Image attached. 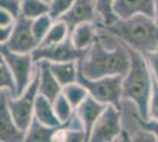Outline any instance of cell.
Listing matches in <instances>:
<instances>
[{"mask_svg":"<svg viewBox=\"0 0 158 142\" xmlns=\"http://www.w3.org/2000/svg\"><path fill=\"white\" fill-rule=\"evenodd\" d=\"M129 46L110 31L98 25V33L92 45L79 59V69L89 78L125 76L130 68Z\"/></svg>","mask_w":158,"mask_h":142,"instance_id":"6da1fadb","label":"cell"},{"mask_svg":"<svg viewBox=\"0 0 158 142\" xmlns=\"http://www.w3.org/2000/svg\"><path fill=\"white\" fill-rule=\"evenodd\" d=\"M103 27L144 56L158 49V24L152 17L137 14L127 19L118 18L111 25Z\"/></svg>","mask_w":158,"mask_h":142,"instance_id":"7a4b0ae2","label":"cell"},{"mask_svg":"<svg viewBox=\"0 0 158 142\" xmlns=\"http://www.w3.org/2000/svg\"><path fill=\"white\" fill-rule=\"evenodd\" d=\"M130 68L123 76V98L135 102L144 120H149V102L152 91V74L144 54L129 46Z\"/></svg>","mask_w":158,"mask_h":142,"instance_id":"3957f363","label":"cell"},{"mask_svg":"<svg viewBox=\"0 0 158 142\" xmlns=\"http://www.w3.org/2000/svg\"><path fill=\"white\" fill-rule=\"evenodd\" d=\"M2 94L6 97L7 105L13 116L14 121L18 127L26 131L30 123L34 116V104L37 96L39 95V69L37 67L35 74L33 76L32 82L25 89V91L19 96H13L10 91L1 89Z\"/></svg>","mask_w":158,"mask_h":142,"instance_id":"277c9868","label":"cell"},{"mask_svg":"<svg viewBox=\"0 0 158 142\" xmlns=\"http://www.w3.org/2000/svg\"><path fill=\"white\" fill-rule=\"evenodd\" d=\"M78 82L86 88L87 93L98 102L120 109L123 100V76H106L100 78H89L79 69Z\"/></svg>","mask_w":158,"mask_h":142,"instance_id":"5b68a950","label":"cell"},{"mask_svg":"<svg viewBox=\"0 0 158 142\" xmlns=\"http://www.w3.org/2000/svg\"><path fill=\"white\" fill-rule=\"evenodd\" d=\"M0 58L6 62L8 68L11 69L17 84V95L19 96L25 91V89L32 82L35 74L37 63L34 62L32 54H20L14 52L6 45L1 44L0 46Z\"/></svg>","mask_w":158,"mask_h":142,"instance_id":"8992f818","label":"cell"},{"mask_svg":"<svg viewBox=\"0 0 158 142\" xmlns=\"http://www.w3.org/2000/svg\"><path fill=\"white\" fill-rule=\"evenodd\" d=\"M119 110L122 118V134L119 135L117 141H157L152 133L143 128V117L135 102L127 98H123Z\"/></svg>","mask_w":158,"mask_h":142,"instance_id":"52a82bcc","label":"cell"},{"mask_svg":"<svg viewBox=\"0 0 158 142\" xmlns=\"http://www.w3.org/2000/svg\"><path fill=\"white\" fill-rule=\"evenodd\" d=\"M122 134L120 110L114 105H106L96 123L93 124L89 141L91 142H112L117 141Z\"/></svg>","mask_w":158,"mask_h":142,"instance_id":"ba28073f","label":"cell"},{"mask_svg":"<svg viewBox=\"0 0 158 142\" xmlns=\"http://www.w3.org/2000/svg\"><path fill=\"white\" fill-rule=\"evenodd\" d=\"M86 51H80L73 45L71 38L69 37L66 41L50 45V46H38L33 50L32 57L34 62L48 61V62H67L79 61L83 58Z\"/></svg>","mask_w":158,"mask_h":142,"instance_id":"9c48e42d","label":"cell"},{"mask_svg":"<svg viewBox=\"0 0 158 142\" xmlns=\"http://www.w3.org/2000/svg\"><path fill=\"white\" fill-rule=\"evenodd\" d=\"M4 45H6L14 52L20 54H31L33 50H35L39 43L33 34L32 20L23 15L17 18L12 36Z\"/></svg>","mask_w":158,"mask_h":142,"instance_id":"30bf717a","label":"cell"},{"mask_svg":"<svg viewBox=\"0 0 158 142\" xmlns=\"http://www.w3.org/2000/svg\"><path fill=\"white\" fill-rule=\"evenodd\" d=\"M59 19L67 24L70 32L81 23L102 24L96 7V0H76L71 8Z\"/></svg>","mask_w":158,"mask_h":142,"instance_id":"8fae6325","label":"cell"},{"mask_svg":"<svg viewBox=\"0 0 158 142\" xmlns=\"http://www.w3.org/2000/svg\"><path fill=\"white\" fill-rule=\"evenodd\" d=\"M0 140L4 142H20L25 140V130L20 129L15 123L2 93H0Z\"/></svg>","mask_w":158,"mask_h":142,"instance_id":"7c38bea8","label":"cell"},{"mask_svg":"<svg viewBox=\"0 0 158 142\" xmlns=\"http://www.w3.org/2000/svg\"><path fill=\"white\" fill-rule=\"evenodd\" d=\"M113 12L119 19H127L137 14L155 15V0H114Z\"/></svg>","mask_w":158,"mask_h":142,"instance_id":"4fadbf2b","label":"cell"},{"mask_svg":"<svg viewBox=\"0 0 158 142\" xmlns=\"http://www.w3.org/2000/svg\"><path fill=\"white\" fill-rule=\"evenodd\" d=\"M37 67L39 69V94L45 96L51 102H54V100L63 93V87L54 77L50 68V62H37Z\"/></svg>","mask_w":158,"mask_h":142,"instance_id":"5bb4252c","label":"cell"},{"mask_svg":"<svg viewBox=\"0 0 158 142\" xmlns=\"http://www.w3.org/2000/svg\"><path fill=\"white\" fill-rule=\"evenodd\" d=\"M105 108L106 104L98 102L90 95L76 108V114L78 115L80 121L84 124V128H85V131L87 134V140H89V136H90L93 124L96 123L97 118L104 111Z\"/></svg>","mask_w":158,"mask_h":142,"instance_id":"9a60e30c","label":"cell"},{"mask_svg":"<svg viewBox=\"0 0 158 142\" xmlns=\"http://www.w3.org/2000/svg\"><path fill=\"white\" fill-rule=\"evenodd\" d=\"M98 33V25L94 23H81L70 32L73 45L80 51H86L92 45Z\"/></svg>","mask_w":158,"mask_h":142,"instance_id":"2e32d148","label":"cell"},{"mask_svg":"<svg viewBox=\"0 0 158 142\" xmlns=\"http://www.w3.org/2000/svg\"><path fill=\"white\" fill-rule=\"evenodd\" d=\"M50 68L63 88L78 82L79 61L50 62Z\"/></svg>","mask_w":158,"mask_h":142,"instance_id":"e0dca14e","label":"cell"},{"mask_svg":"<svg viewBox=\"0 0 158 142\" xmlns=\"http://www.w3.org/2000/svg\"><path fill=\"white\" fill-rule=\"evenodd\" d=\"M34 117H37L41 123L46 124L48 127L58 128L63 126L56 114L53 102L40 94L37 96L35 104H34Z\"/></svg>","mask_w":158,"mask_h":142,"instance_id":"ac0fdd59","label":"cell"},{"mask_svg":"<svg viewBox=\"0 0 158 142\" xmlns=\"http://www.w3.org/2000/svg\"><path fill=\"white\" fill-rule=\"evenodd\" d=\"M59 128V127H58ZM57 128L48 127L33 116L32 121L25 131V140L27 142H52V136Z\"/></svg>","mask_w":158,"mask_h":142,"instance_id":"d6986e66","label":"cell"},{"mask_svg":"<svg viewBox=\"0 0 158 142\" xmlns=\"http://www.w3.org/2000/svg\"><path fill=\"white\" fill-rule=\"evenodd\" d=\"M70 37V28L64 20L57 19L53 21L48 32L44 37V39L40 41L39 46H50L61 41H66Z\"/></svg>","mask_w":158,"mask_h":142,"instance_id":"ffe728a7","label":"cell"},{"mask_svg":"<svg viewBox=\"0 0 158 142\" xmlns=\"http://www.w3.org/2000/svg\"><path fill=\"white\" fill-rule=\"evenodd\" d=\"M50 4L43 0H21V15L27 19H35L40 15L48 14Z\"/></svg>","mask_w":158,"mask_h":142,"instance_id":"44dd1931","label":"cell"},{"mask_svg":"<svg viewBox=\"0 0 158 142\" xmlns=\"http://www.w3.org/2000/svg\"><path fill=\"white\" fill-rule=\"evenodd\" d=\"M63 94L65 95V97L72 104V107L74 109L89 96L86 88L83 84H80L79 82H76V83H72V84H69V85L64 87L63 88Z\"/></svg>","mask_w":158,"mask_h":142,"instance_id":"7402d4cb","label":"cell"},{"mask_svg":"<svg viewBox=\"0 0 158 142\" xmlns=\"http://www.w3.org/2000/svg\"><path fill=\"white\" fill-rule=\"evenodd\" d=\"M53 107H54L56 114L58 116L59 121L61 122V124H66L76 113V109L73 108L72 104L69 102V100L66 98L63 93L54 100Z\"/></svg>","mask_w":158,"mask_h":142,"instance_id":"603a6c76","label":"cell"},{"mask_svg":"<svg viewBox=\"0 0 158 142\" xmlns=\"http://www.w3.org/2000/svg\"><path fill=\"white\" fill-rule=\"evenodd\" d=\"M113 4H114V0H96L97 12L102 21V24L99 25L107 26L118 19L113 12Z\"/></svg>","mask_w":158,"mask_h":142,"instance_id":"cb8c5ba5","label":"cell"},{"mask_svg":"<svg viewBox=\"0 0 158 142\" xmlns=\"http://www.w3.org/2000/svg\"><path fill=\"white\" fill-rule=\"evenodd\" d=\"M0 89L10 91L13 96L17 95V84L14 76L4 59L0 61Z\"/></svg>","mask_w":158,"mask_h":142,"instance_id":"d4e9b609","label":"cell"},{"mask_svg":"<svg viewBox=\"0 0 158 142\" xmlns=\"http://www.w3.org/2000/svg\"><path fill=\"white\" fill-rule=\"evenodd\" d=\"M53 19L51 18L50 14H44L40 15L38 18L33 19L32 20V31L33 34L35 37V39L38 41V43L40 44V41L44 39V37L46 36V33L48 32L50 27L53 24ZM39 46V45H38Z\"/></svg>","mask_w":158,"mask_h":142,"instance_id":"484cf974","label":"cell"},{"mask_svg":"<svg viewBox=\"0 0 158 142\" xmlns=\"http://www.w3.org/2000/svg\"><path fill=\"white\" fill-rule=\"evenodd\" d=\"M76 0H52L50 2V12L48 14L51 15L53 20L59 19L64 14L71 8Z\"/></svg>","mask_w":158,"mask_h":142,"instance_id":"4316f807","label":"cell"},{"mask_svg":"<svg viewBox=\"0 0 158 142\" xmlns=\"http://www.w3.org/2000/svg\"><path fill=\"white\" fill-rule=\"evenodd\" d=\"M149 118L158 121V83L152 77V91L149 102Z\"/></svg>","mask_w":158,"mask_h":142,"instance_id":"83f0119b","label":"cell"},{"mask_svg":"<svg viewBox=\"0 0 158 142\" xmlns=\"http://www.w3.org/2000/svg\"><path fill=\"white\" fill-rule=\"evenodd\" d=\"M0 7L10 12L15 19L21 15V0H0Z\"/></svg>","mask_w":158,"mask_h":142,"instance_id":"f1b7e54d","label":"cell"},{"mask_svg":"<svg viewBox=\"0 0 158 142\" xmlns=\"http://www.w3.org/2000/svg\"><path fill=\"white\" fill-rule=\"evenodd\" d=\"M145 58H146L148 64L150 67L152 77L158 83V49L152 51V52H149L148 54H145Z\"/></svg>","mask_w":158,"mask_h":142,"instance_id":"f546056e","label":"cell"},{"mask_svg":"<svg viewBox=\"0 0 158 142\" xmlns=\"http://www.w3.org/2000/svg\"><path fill=\"white\" fill-rule=\"evenodd\" d=\"M142 126H143L144 129H146L150 133H152L155 135V137H156V140L158 141V121L151 120V118H149V120L142 118Z\"/></svg>","mask_w":158,"mask_h":142,"instance_id":"4dcf8cb0","label":"cell"},{"mask_svg":"<svg viewBox=\"0 0 158 142\" xmlns=\"http://www.w3.org/2000/svg\"><path fill=\"white\" fill-rule=\"evenodd\" d=\"M15 20L17 19L10 12H7L5 10H0V27L12 25L15 23Z\"/></svg>","mask_w":158,"mask_h":142,"instance_id":"1f68e13d","label":"cell"},{"mask_svg":"<svg viewBox=\"0 0 158 142\" xmlns=\"http://www.w3.org/2000/svg\"><path fill=\"white\" fill-rule=\"evenodd\" d=\"M14 24H15V23H14ZM14 24L8 25V26L0 27V41H1V44H6L7 41H8V39L11 38L12 32H13Z\"/></svg>","mask_w":158,"mask_h":142,"instance_id":"d6a6232c","label":"cell"},{"mask_svg":"<svg viewBox=\"0 0 158 142\" xmlns=\"http://www.w3.org/2000/svg\"><path fill=\"white\" fill-rule=\"evenodd\" d=\"M153 19L158 24V0H155V15H153Z\"/></svg>","mask_w":158,"mask_h":142,"instance_id":"836d02e7","label":"cell"},{"mask_svg":"<svg viewBox=\"0 0 158 142\" xmlns=\"http://www.w3.org/2000/svg\"><path fill=\"white\" fill-rule=\"evenodd\" d=\"M43 1H45V2H47V4H50V2L52 1V0H43Z\"/></svg>","mask_w":158,"mask_h":142,"instance_id":"e575fe53","label":"cell"}]
</instances>
